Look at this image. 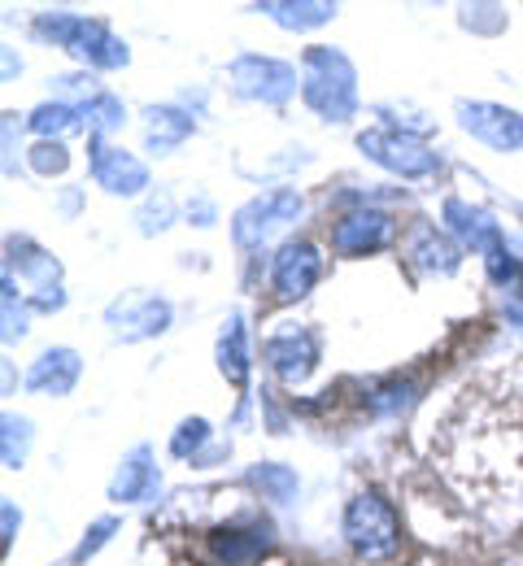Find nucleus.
I'll list each match as a JSON object with an SVG mask.
<instances>
[{
    "mask_svg": "<svg viewBox=\"0 0 523 566\" xmlns=\"http://www.w3.org/2000/svg\"><path fill=\"white\" fill-rule=\"evenodd\" d=\"M301 96L323 114V118H349L354 105H358V92H354V66L332 53V49H310L305 53V83H301Z\"/></svg>",
    "mask_w": 523,
    "mask_h": 566,
    "instance_id": "1",
    "label": "nucleus"
},
{
    "mask_svg": "<svg viewBox=\"0 0 523 566\" xmlns=\"http://www.w3.org/2000/svg\"><path fill=\"white\" fill-rule=\"evenodd\" d=\"M345 541L367 563H379V558L397 554V545H401L397 510L379 493H358L349 501V510H345Z\"/></svg>",
    "mask_w": 523,
    "mask_h": 566,
    "instance_id": "2",
    "label": "nucleus"
},
{
    "mask_svg": "<svg viewBox=\"0 0 523 566\" xmlns=\"http://www.w3.org/2000/svg\"><path fill=\"white\" fill-rule=\"evenodd\" d=\"M40 35L57 40L62 49H71L75 57L92 62V66H123L127 62V49L101 22H87V18H49V22H40Z\"/></svg>",
    "mask_w": 523,
    "mask_h": 566,
    "instance_id": "3",
    "label": "nucleus"
},
{
    "mask_svg": "<svg viewBox=\"0 0 523 566\" xmlns=\"http://www.w3.org/2000/svg\"><path fill=\"white\" fill-rule=\"evenodd\" d=\"M358 148L379 161L384 170H393V175H406V179H419V175H428L432 166H437V157L423 148V144L415 140V136H397V132H367Z\"/></svg>",
    "mask_w": 523,
    "mask_h": 566,
    "instance_id": "4",
    "label": "nucleus"
},
{
    "mask_svg": "<svg viewBox=\"0 0 523 566\" xmlns=\"http://www.w3.org/2000/svg\"><path fill=\"white\" fill-rule=\"evenodd\" d=\"M323 275V258H318V249L314 244H305V240H293V244H284L280 249V258H275V296L280 301H297L305 296L314 283Z\"/></svg>",
    "mask_w": 523,
    "mask_h": 566,
    "instance_id": "5",
    "label": "nucleus"
},
{
    "mask_svg": "<svg viewBox=\"0 0 523 566\" xmlns=\"http://www.w3.org/2000/svg\"><path fill=\"white\" fill-rule=\"evenodd\" d=\"M231 78H236V87H240L244 96H262V101H284V96H293V87H297L293 66L266 62V57H240V62L231 66Z\"/></svg>",
    "mask_w": 523,
    "mask_h": 566,
    "instance_id": "6",
    "label": "nucleus"
},
{
    "mask_svg": "<svg viewBox=\"0 0 523 566\" xmlns=\"http://www.w3.org/2000/svg\"><path fill=\"white\" fill-rule=\"evenodd\" d=\"M393 240V218L388 213H349V218H341L336 222V231H332V249L336 253H345V258H363V253H375V249H384Z\"/></svg>",
    "mask_w": 523,
    "mask_h": 566,
    "instance_id": "7",
    "label": "nucleus"
},
{
    "mask_svg": "<svg viewBox=\"0 0 523 566\" xmlns=\"http://www.w3.org/2000/svg\"><path fill=\"white\" fill-rule=\"evenodd\" d=\"M462 127L493 148H523V118L502 105H462Z\"/></svg>",
    "mask_w": 523,
    "mask_h": 566,
    "instance_id": "8",
    "label": "nucleus"
},
{
    "mask_svg": "<svg viewBox=\"0 0 523 566\" xmlns=\"http://www.w3.org/2000/svg\"><path fill=\"white\" fill-rule=\"evenodd\" d=\"M297 210V192H271V197H262V201H253V206H244V210L236 213V240L240 244H258L271 227H280L284 218H293Z\"/></svg>",
    "mask_w": 523,
    "mask_h": 566,
    "instance_id": "9",
    "label": "nucleus"
},
{
    "mask_svg": "<svg viewBox=\"0 0 523 566\" xmlns=\"http://www.w3.org/2000/svg\"><path fill=\"white\" fill-rule=\"evenodd\" d=\"M92 170H96L101 188H109V192H140V188L149 184L145 161H136V157L123 153V148H96Z\"/></svg>",
    "mask_w": 523,
    "mask_h": 566,
    "instance_id": "10",
    "label": "nucleus"
},
{
    "mask_svg": "<svg viewBox=\"0 0 523 566\" xmlns=\"http://www.w3.org/2000/svg\"><path fill=\"white\" fill-rule=\"evenodd\" d=\"M75 379H79V354H71V349H53V354H44L35 366H31L27 388H35V392H53V397H66V392L75 388Z\"/></svg>",
    "mask_w": 523,
    "mask_h": 566,
    "instance_id": "11",
    "label": "nucleus"
},
{
    "mask_svg": "<svg viewBox=\"0 0 523 566\" xmlns=\"http://www.w3.org/2000/svg\"><path fill=\"white\" fill-rule=\"evenodd\" d=\"M314 357H318V345L305 336V332H293V336H280V340H271L266 345V361L289 379V384H297L310 375V366H314Z\"/></svg>",
    "mask_w": 523,
    "mask_h": 566,
    "instance_id": "12",
    "label": "nucleus"
},
{
    "mask_svg": "<svg viewBox=\"0 0 523 566\" xmlns=\"http://www.w3.org/2000/svg\"><path fill=\"white\" fill-rule=\"evenodd\" d=\"M266 549V532H236V527H219L210 536V554L219 566H253V558Z\"/></svg>",
    "mask_w": 523,
    "mask_h": 566,
    "instance_id": "13",
    "label": "nucleus"
},
{
    "mask_svg": "<svg viewBox=\"0 0 523 566\" xmlns=\"http://www.w3.org/2000/svg\"><path fill=\"white\" fill-rule=\"evenodd\" d=\"M410 258H415L423 271H437V275H449V271L458 266V249L449 244L441 231H432V227H419V231H415Z\"/></svg>",
    "mask_w": 523,
    "mask_h": 566,
    "instance_id": "14",
    "label": "nucleus"
},
{
    "mask_svg": "<svg viewBox=\"0 0 523 566\" xmlns=\"http://www.w3.org/2000/svg\"><path fill=\"white\" fill-rule=\"evenodd\" d=\"M219 366H223V375L236 388H244V379H249V349H244V327H240V318L227 323L223 340H219Z\"/></svg>",
    "mask_w": 523,
    "mask_h": 566,
    "instance_id": "15",
    "label": "nucleus"
},
{
    "mask_svg": "<svg viewBox=\"0 0 523 566\" xmlns=\"http://www.w3.org/2000/svg\"><path fill=\"white\" fill-rule=\"evenodd\" d=\"M145 458H149V453L140 449V453L123 467V475H118V480H114V489H109L114 501H140V496L153 489V480H157V475H153V467L145 462Z\"/></svg>",
    "mask_w": 523,
    "mask_h": 566,
    "instance_id": "16",
    "label": "nucleus"
},
{
    "mask_svg": "<svg viewBox=\"0 0 523 566\" xmlns=\"http://www.w3.org/2000/svg\"><path fill=\"white\" fill-rule=\"evenodd\" d=\"M149 118H153V123H149V140L157 144V148L184 140V136L192 132V123H188L184 114H175V109H153Z\"/></svg>",
    "mask_w": 523,
    "mask_h": 566,
    "instance_id": "17",
    "label": "nucleus"
},
{
    "mask_svg": "<svg viewBox=\"0 0 523 566\" xmlns=\"http://www.w3.org/2000/svg\"><path fill=\"white\" fill-rule=\"evenodd\" d=\"M253 484H258L262 493H271L275 501H293V496H297V475H293L289 467H258V471H253Z\"/></svg>",
    "mask_w": 523,
    "mask_h": 566,
    "instance_id": "18",
    "label": "nucleus"
},
{
    "mask_svg": "<svg viewBox=\"0 0 523 566\" xmlns=\"http://www.w3.org/2000/svg\"><path fill=\"white\" fill-rule=\"evenodd\" d=\"M266 13H275L289 27H318L332 18V4H266Z\"/></svg>",
    "mask_w": 523,
    "mask_h": 566,
    "instance_id": "19",
    "label": "nucleus"
},
{
    "mask_svg": "<svg viewBox=\"0 0 523 566\" xmlns=\"http://www.w3.org/2000/svg\"><path fill=\"white\" fill-rule=\"evenodd\" d=\"M31 127H35L40 136H49V132L62 136L66 127H75V114H71L66 105H40V109L31 114Z\"/></svg>",
    "mask_w": 523,
    "mask_h": 566,
    "instance_id": "20",
    "label": "nucleus"
},
{
    "mask_svg": "<svg viewBox=\"0 0 523 566\" xmlns=\"http://www.w3.org/2000/svg\"><path fill=\"white\" fill-rule=\"evenodd\" d=\"M83 114H87V118H92V127H101V132H109V127H118V123H123V105H118L114 96L92 101Z\"/></svg>",
    "mask_w": 523,
    "mask_h": 566,
    "instance_id": "21",
    "label": "nucleus"
},
{
    "mask_svg": "<svg viewBox=\"0 0 523 566\" xmlns=\"http://www.w3.org/2000/svg\"><path fill=\"white\" fill-rule=\"evenodd\" d=\"M31 166H35L40 175H62V170H66V148H62V144H40V148L31 153Z\"/></svg>",
    "mask_w": 523,
    "mask_h": 566,
    "instance_id": "22",
    "label": "nucleus"
},
{
    "mask_svg": "<svg viewBox=\"0 0 523 566\" xmlns=\"http://www.w3.org/2000/svg\"><path fill=\"white\" fill-rule=\"evenodd\" d=\"M206 436H210V427L201 423V419L184 423V427H179V436H175V453H179V458H188V453H192V449H197Z\"/></svg>",
    "mask_w": 523,
    "mask_h": 566,
    "instance_id": "23",
    "label": "nucleus"
},
{
    "mask_svg": "<svg viewBox=\"0 0 523 566\" xmlns=\"http://www.w3.org/2000/svg\"><path fill=\"white\" fill-rule=\"evenodd\" d=\"M114 527H118V523H96V527H92V541H83V549L75 554V563H83V558H87V554H92V549H96V545H101V541H105Z\"/></svg>",
    "mask_w": 523,
    "mask_h": 566,
    "instance_id": "24",
    "label": "nucleus"
}]
</instances>
